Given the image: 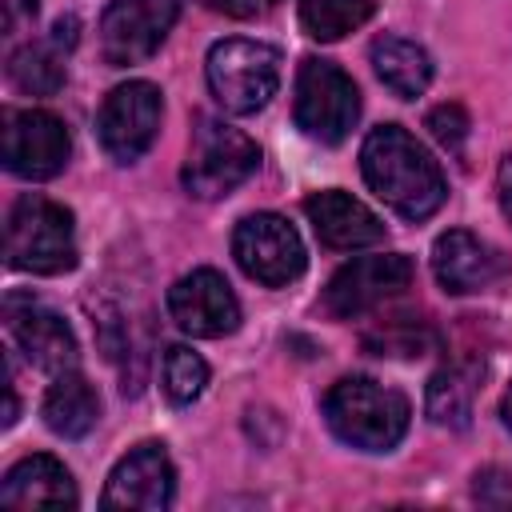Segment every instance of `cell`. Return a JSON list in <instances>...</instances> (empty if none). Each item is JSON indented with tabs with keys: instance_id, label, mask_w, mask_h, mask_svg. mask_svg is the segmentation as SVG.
<instances>
[{
	"instance_id": "obj_13",
	"label": "cell",
	"mask_w": 512,
	"mask_h": 512,
	"mask_svg": "<svg viewBox=\"0 0 512 512\" xmlns=\"http://www.w3.org/2000/svg\"><path fill=\"white\" fill-rule=\"evenodd\" d=\"M168 316L188 336H228L240 324V300L216 268H196L168 288Z\"/></svg>"
},
{
	"instance_id": "obj_15",
	"label": "cell",
	"mask_w": 512,
	"mask_h": 512,
	"mask_svg": "<svg viewBox=\"0 0 512 512\" xmlns=\"http://www.w3.org/2000/svg\"><path fill=\"white\" fill-rule=\"evenodd\" d=\"M304 212L312 220V232L324 248L332 252H352V248H368L384 240V220L356 196L328 188V192H312L304 200Z\"/></svg>"
},
{
	"instance_id": "obj_10",
	"label": "cell",
	"mask_w": 512,
	"mask_h": 512,
	"mask_svg": "<svg viewBox=\"0 0 512 512\" xmlns=\"http://www.w3.org/2000/svg\"><path fill=\"white\" fill-rule=\"evenodd\" d=\"M4 324H8V336L12 344L24 352V360L40 372H72L76 368V336L68 328V320L48 308L44 300L28 296V292H8L4 296Z\"/></svg>"
},
{
	"instance_id": "obj_8",
	"label": "cell",
	"mask_w": 512,
	"mask_h": 512,
	"mask_svg": "<svg viewBox=\"0 0 512 512\" xmlns=\"http://www.w3.org/2000/svg\"><path fill=\"white\" fill-rule=\"evenodd\" d=\"M160 116H164V100H160V88L148 84V80H128L120 88H112L100 104V116H96V136H100V148L116 160V164H132L140 160L156 132H160Z\"/></svg>"
},
{
	"instance_id": "obj_26",
	"label": "cell",
	"mask_w": 512,
	"mask_h": 512,
	"mask_svg": "<svg viewBox=\"0 0 512 512\" xmlns=\"http://www.w3.org/2000/svg\"><path fill=\"white\" fill-rule=\"evenodd\" d=\"M208 12H220V16H236V20H248V16H260L268 12L276 0H200Z\"/></svg>"
},
{
	"instance_id": "obj_16",
	"label": "cell",
	"mask_w": 512,
	"mask_h": 512,
	"mask_svg": "<svg viewBox=\"0 0 512 512\" xmlns=\"http://www.w3.org/2000/svg\"><path fill=\"white\" fill-rule=\"evenodd\" d=\"M500 252L480 240L468 228H448L444 236H436L432 244V272L440 280L444 292L464 296V292H480L500 276Z\"/></svg>"
},
{
	"instance_id": "obj_29",
	"label": "cell",
	"mask_w": 512,
	"mask_h": 512,
	"mask_svg": "<svg viewBox=\"0 0 512 512\" xmlns=\"http://www.w3.org/2000/svg\"><path fill=\"white\" fill-rule=\"evenodd\" d=\"M500 416H504V424L512 428V384H508V392H504V400H500Z\"/></svg>"
},
{
	"instance_id": "obj_20",
	"label": "cell",
	"mask_w": 512,
	"mask_h": 512,
	"mask_svg": "<svg viewBox=\"0 0 512 512\" xmlns=\"http://www.w3.org/2000/svg\"><path fill=\"white\" fill-rule=\"evenodd\" d=\"M8 80L12 88L28 92V96H52L64 84V60H60V44H20L8 52Z\"/></svg>"
},
{
	"instance_id": "obj_2",
	"label": "cell",
	"mask_w": 512,
	"mask_h": 512,
	"mask_svg": "<svg viewBox=\"0 0 512 512\" xmlns=\"http://www.w3.org/2000/svg\"><path fill=\"white\" fill-rule=\"evenodd\" d=\"M408 400L404 392L372 380V376H344L324 396V420L328 428L360 448V452H388L408 432Z\"/></svg>"
},
{
	"instance_id": "obj_27",
	"label": "cell",
	"mask_w": 512,
	"mask_h": 512,
	"mask_svg": "<svg viewBox=\"0 0 512 512\" xmlns=\"http://www.w3.org/2000/svg\"><path fill=\"white\" fill-rule=\"evenodd\" d=\"M0 8H4V32L8 36H16L24 24H32L36 20V0H0Z\"/></svg>"
},
{
	"instance_id": "obj_18",
	"label": "cell",
	"mask_w": 512,
	"mask_h": 512,
	"mask_svg": "<svg viewBox=\"0 0 512 512\" xmlns=\"http://www.w3.org/2000/svg\"><path fill=\"white\" fill-rule=\"evenodd\" d=\"M40 412H44V424H48L56 436L80 440V436H88V432L96 428V420H100V396H96V388L72 368V372H60V376L52 380V388L44 392Z\"/></svg>"
},
{
	"instance_id": "obj_5",
	"label": "cell",
	"mask_w": 512,
	"mask_h": 512,
	"mask_svg": "<svg viewBox=\"0 0 512 512\" xmlns=\"http://www.w3.org/2000/svg\"><path fill=\"white\" fill-rule=\"evenodd\" d=\"M256 164H260V148L248 132L216 116H196L192 148L180 168V180L196 200H220L232 188H240L256 172Z\"/></svg>"
},
{
	"instance_id": "obj_9",
	"label": "cell",
	"mask_w": 512,
	"mask_h": 512,
	"mask_svg": "<svg viewBox=\"0 0 512 512\" xmlns=\"http://www.w3.org/2000/svg\"><path fill=\"white\" fill-rule=\"evenodd\" d=\"M72 152L68 128L44 108H4V168L20 180H52Z\"/></svg>"
},
{
	"instance_id": "obj_14",
	"label": "cell",
	"mask_w": 512,
	"mask_h": 512,
	"mask_svg": "<svg viewBox=\"0 0 512 512\" xmlns=\"http://www.w3.org/2000/svg\"><path fill=\"white\" fill-rule=\"evenodd\" d=\"M176 496V468L164 452V444L144 440L136 444L128 456L116 460V468L108 472L104 508H136V512H160L168 508Z\"/></svg>"
},
{
	"instance_id": "obj_11",
	"label": "cell",
	"mask_w": 512,
	"mask_h": 512,
	"mask_svg": "<svg viewBox=\"0 0 512 512\" xmlns=\"http://www.w3.org/2000/svg\"><path fill=\"white\" fill-rule=\"evenodd\" d=\"M412 284V260L404 252H380V256H356L324 288V308L336 320H356L384 300L400 296Z\"/></svg>"
},
{
	"instance_id": "obj_1",
	"label": "cell",
	"mask_w": 512,
	"mask_h": 512,
	"mask_svg": "<svg viewBox=\"0 0 512 512\" xmlns=\"http://www.w3.org/2000/svg\"><path fill=\"white\" fill-rule=\"evenodd\" d=\"M360 172L368 180V188L404 220H428L444 196V172L440 164L428 156V148L400 124H380L364 136L360 148Z\"/></svg>"
},
{
	"instance_id": "obj_21",
	"label": "cell",
	"mask_w": 512,
	"mask_h": 512,
	"mask_svg": "<svg viewBox=\"0 0 512 512\" xmlns=\"http://www.w3.org/2000/svg\"><path fill=\"white\" fill-rule=\"evenodd\" d=\"M472 396H476V372L464 368V364H452V368H440L428 380L424 408H428L432 424H440V428H464L468 416H472Z\"/></svg>"
},
{
	"instance_id": "obj_25",
	"label": "cell",
	"mask_w": 512,
	"mask_h": 512,
	"mask_svg": "<svg viewBox=\"0 0 512 512\" xmlns=\"http://www.w3.org/2000/svg\"><path fill=\"white\" fill-rule=\"evenodd\" d=\"M428 132L448 148V152H460L464 148V136H468V112L460 104H440L428 112Z\"/></svg>"
},
{
	"instance_id": "obj_6",
	"label": "cell",
	"mask_w": 512,
	"mask_h": 512,
	"mask_svg": "<svg viewBox=\"0 0 512 512\" xmlns=\"http://www.w3.org/2000/svg\"><path fill=\"white\" fill-rule=\"evenodd\" d=\"M360 116V92L352 76L320 56L300 60L296 72V100H292V120L308 140L320 144H340Z\"/></svg>"
},
{
	"instance_id": "obj_23",
	"label": "cell",
	"mask_w": 512,
	"mask_h": 512,
	"mask_svg": "<svg viewBox=\"0 0 512 512\" xmlns=\"http://www.w3.org/2000/svg\"><path fill=\"white\" fill-rule=\"evenodd\" d=\"M208 384V364L188 344H172L164 352V392L172 404H192Z\"/></svg>"
},
{
	"instance_id": "obj_24",
	"label": "cell",
	"mask_w": 512,
	"mask_h": 512,
	"mask_svg": "<svg viewBox=\"0 0 512 512\" xmlns=\"http://www.w3.org/2000/svg\"><path fill=\"white\" fill-rule=\"evenodd\" d=\"M368 348H376V356H424L436 348V332L428 328H412V324H396V328H384L376 336H364Z\"/></svg>"
},
{
	"instance_id": "obj_22",
	"label": "cell",
	"mask_w": 512,
	"mask_h": 512,
	"mask_svg": "<svg viewBox=\"0 0 512 512\" xmlns=\"http://www.w3.org/2000/svg\"><path fill=\"white\" fill-rule=\"evenodd\" d=\"M376 12L372 0H300V28L312 40H340L368 24Z\"/></svg>"
},
{
	"instance_id": "obj_17",
	"label": "cell",
	"mask_w": 512,
	"mask_h": 512,
	"mask_svg": "<svg viewBox=\"0 0 512 512\" xmlns=\"http://www.w3.org/2000/svg\"><path fill=\"white\" fill-rule=\"evenodd\" d=\"M0 504L4 508H76V484L72 472L56 456H24L20 464L8 468L0 484Z\"/></svg>"
},
{
	"instance_id": "obj_12",
	"label": "cell",
	"mask_w": 512,
	"mask_h": 512,
	"mask_svg": "<svg viewBox=\"0 0 512 512\" xmlns=\"http://www.w3.org/2000/svg\"><path fill=\"white\" fill-rule=\"evenodd\" d=\"M180 16V0H112L100 16V52L112 68L148 60Z\"/></svg>"
},
{
	"instance_id": "obj_7",
	"label": "cell",
	"mask_w": 512,
	"mask_h": 512,
	"mask_svg": "<svg viewBox=\"0 0 512 512\" xmlns=\"http://www.w3.org/2000/svg\"><path fill=\"white\" fill-rule=\"evenodd\" d=\"M232 256L244 268V276H252L264 288H284V284L300 280V272L308 264L300 232L276 212L244 216L232 232Z\"/></svg>"
},
{
	"instance_id": "obj_28",
	"label": "cell",
	"mask_w": 512,
	"mask_h": 512,
	"mask_svg": "<svg viewBox=\"0 0 512 512\" xmlns=\"http://www.w3.org/2000/svg\"><path fill=\"white\" fill-rule=\"evenodd\" d=\"M496 196H500V212L512 220V156H504L496 168Z\"/></svg>"
},
{
	"instance_id": "obj_4",
	"label": "cell",
	"mask_w": 512,
	"mask_h": 512,
	"mask_svg": "<svg viewBox=\"0 0 512 512\" xmlns=\"http://www.w3.org/2000/svg\"><path fill=\"white\" fill-rule=\"evenodd\" d=\"M204 76H208V88L224 112L252 116L280 88V52L264 40L228 36V40H216L208 48Z\"/></svg>"
},
{
	"instance_id": "obj_19",
	"label": "cell",
	"mask_w": 512,
	"mask_h": 512,
	"mask_svg": "<svg viewBox=\"0 0 512 512\" xmlns=\"http://www.w3.org/2000/svg\"><path fill=\"white\" fill-rule=\"evenodd\" d=\"M368 56L384 88H392L400 100H416L432 84V56L408 36H380L372 40Z\"/></svg>"
},
{
	"instance_id": "obj_3",
	"label": "cell",
	"mask_w": 512,
	"mask_h": 512,
	"mask_svg": "<svg viewBox=\"0 0 512 512\" xmlns=\"http://www.w3.org/2000/svg\"><path fill=\"white\" fill-rule=\"evenodd\" d=\"M4 256L16 272L60 276L76 264V224L72 212L48 196H20L8 208L4 224Z\"/></svg>"
}]
</instances>
